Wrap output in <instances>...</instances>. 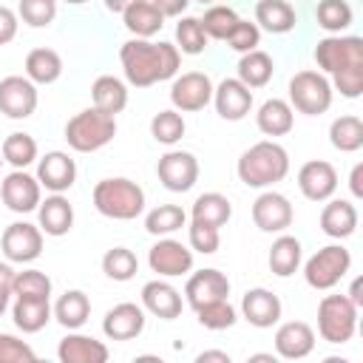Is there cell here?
<instances>
[{
    "label": "cell",
    "mask_w": 363,
    "mask_h": 363,
    "mask_svg": "<svg viewBox=\"0 0 363 363\" xmlns=\"http://www.w3.org/2000/svg\"><path fill=\"white\" fill-rule=\"evenodd\" d=\"M119 60H122L125 79L136 88H147V85L176 77L182 54L170 43H150V40L136 37L119 48Z\"/></svg>",
    "instance_id": "cell-1"
},
{
    "label": "cell",
    "mask_w": 363,
    "mask_h": 363,
    "mask_svg": "<svg viewBox=\"0 0 363 363\" xmlns=\"http://www.w3.org/2000/svg\"><path fill=\"white\" fill-rule=\"evenodd\" d=\"M235 170L247 187H269L289 173V153L272 139L255 142L241 153Z\"/></svg>",
    "instance_id": "cell-2"
},
{
    "label": "cell",
    "mask_w": 363,
    "mask_h": 363,
    "mask_svg": "<svg viewBox=\"0 0 363 363\" xmlns=\"http://www.w3.org/2000/svg\"><path fill=\"white\" fill-rule=\"evenodd\" d=\"M94 207L105 218L130 221L145 210V190L130 179H102L94 187Z\"/></svg>",
    "instance_id": "cell-3"
},
{
    "label": "cell",
    "mask_w": 363,
    "mask_h": 363,
    "mask_svg": "<svg viewBox=\"0 0 363 363\" xmlns=\"http://www.w3.org/2000/svg\"><path fill=\"white\" fill-rule=\"evenodd\" d=\"M116 136V119L99 108H85L74 113L65 125V142L77 153H94Z\"/></svg>",
    "instance_id": "cell-4"
},
{
    "label": "cell",
    "mask_w": 363,
    "mask_h": 363,
    "mask_svg": "<svg viewBox=\"0 0 363 363\" xmlns=\"http://www.w3.org/2000/svg\"><path fill=\"white\" fill-rule=\"evenodd\" d=\"M357 329V306L349 295H323L318 303V332L326 343H349Z\"/></svg>",
    "instance_id": "cell-5"
},
{
    "label": "cell",
    "mask_w": 363,
    "mask_h": 363,
    "mask_svg": "<svg viewBox=\"0 0 363 363\" xmlns=\"http://www.w3.org/2000/svg\"><path fill=\"white\" fill-rule=\"evenodd\" d=\"M289 105L306 116L326 113L332 105V82L320 71H298L289 79Z\"/></svg>",
    "instance_id": "cell-6"
},
{
    "label": "cell",
    "mask_w": 363,
    "mask_h": 363,
    "mask_svg": "<svg viewBox=\"0 0 363 363\" xmlns=\"http://www.w3.org/2000/svg\"><path fill=\"white\" fill-rule=\"evenodd\" d=\"M349 267H352L349 250L340 247V244H329L306 261L303 278L312 289H332L335 284H340V278L349 272Z\"/></svg>",
    "instance_id": "cell-7"
},
{
    "label": "cell",
    "mask_w": 363,
    "mask_h": 363,
    "mask_svg": "<svg viewBox=\"0 0 363 363\" xmlns=\"http://www.w3.org/2000/svg\"><path fill=\"white\" fill-rule=\"evenodd\" d=\"M315 62L326 74L363 65V40L360 37H323L315 45Z\"/></svg>",
    "instance_id": "cell-8"
},
{
    "label": "cell",
    "mask_w": 363,
    "mask_h": 363,
    "mask_svg": "<svg viewBox=\"0 0 363 363\" xmlns=\"http://www.w3.org/2000/svg\"><path fill=\"white\" fill-rule=\"evenodd\" d=\"M170 102L182 113H196L204 111L213 102V82L201 71H187L173 79L170 85Z\"/></svg>",
    "instance_id": "cell-9"
},
{
    "label": "cell",
    "mask_w": 363,
    "mask_h": 363,
    "mask_svg": "<svg viewBox=\"0 0 363 363\" xmlns=\"http://www.w3.org/2000/svg\"><path fill=\"white\" fill-rule=\"evenodd\" d=\"M156 173L170 193H187L199 182V159L187 150H167L159 159Z\"/></svg>",
    "instance_id": "cell-10"
},
{
    "label": "cell",
    "mask_w": 363,
    "mask_h": 363,
    "mask_svg": "<svg viewBox=\"0 0 363 363\" xmlns=\"http://www.w3.org/2000/svg\"><path fill=\"white\" fill-rule=\"evenodd\" d=\"M0 247H3V255L9 261L28 264V261L40 258V252H43V230L28 224V221H14L3 230Z\"/></svg>",
    "instance_id": "cell-11"
},
{
    "label": "cell",
    "mask_w": 363,
    "mask_h": 363,
    "mask_svg": "<svg viewBox=\"0 0 363 363\" xmlns=\"http://www.w3.org/2000/svg\"><path fill=\"white\" fill-rule=\"evenodd\" d=\"M37 111V88L28 77H3L0 79V113L9 119H26Z\"/></svg>",
    "instance_id": "cell-12"
},
{
    "label": "cell",
    "mask_w": 363,
    "mask_h": 363,
    "mask_svg": "<svg viewBox=\"0 0 363 363\" xmlns=\"http://www.w3.org/2000/svg\"><path fill=\"white\" fill-rule=\"evenodd\" d=\"M0 196H3V204L11 210V213H31L40 207V182L37 176H28L26 170H11L3 184H0Z\"/></svg>",
    "instance_id": "cell-13"
},
{
    "label": "cell",
    "mask_w": 363,
    "mask_h": 363,
    "mask_svg": "<svg viewBox=\"0 0 363 363\" xmlns=\"http://www.w3.org/2000/svg\"><path fill=\"white\" fill-rule=\"evenodd\" d=\"M147 264L153 272L164 278H176L193 269V252L176 238H159L147 252Z\"/></svg>",
    "instance_id": "cell-14"
},
{
    "label": "cell",
    "mask_w": 363,
    "mask_h": 363,
    "mask_svg": "<svg viewBox=\"0 0 363 363\" xmlns=\"http://www.w3.org/2000/svg\"><path fill=\"white\" fill-rule=\"evenodd\" d=\"M252 221L261 233H284L292 224V204L286 196L267 190L252 201Z\"/></svg>",
    "instance_id": "cell-15"
},
{
    "label": "cell",
    "mask_w": 363,
    "mask_h": 363,
    "mask_svg": "<svg viewBox=\"0 0 363 363\" xmlns=\"http://www.w3.org/2000/svg\"><path fill=\"white\" fill-rule=\"evenodd\" d=\"M37 182L40 187L51 190V193H65L74 187L77 182V164L68 153L62 150H51L37 162Z\"/></svg>",
    "instance_id": "cell-16"
},
{
    "label": "cell",
    "mask_w": 363,
    "mask_h": 363,
    "mask_svg": "<svg viewBox=\"0 0 363 363\" xmlns=\"http://www.w3.org/2000/svg\"><path fill=\"white\" fill-rule=\"evenodd\" d=\"M298 187L309 201H326L337 190V173L329 162L312 159L298 170Z\"/></svg>",
    "instance_id": "cell-17"
},
{
    "label": "cell",
    "mask_w": 363,
    "mask_h": 363,
    "mask_svg": "<svg viewBox=\"0 0 363 363\" xmlns=\"http://www.w3.org/2000/svg\"><path fill=\"white\" fill-rule=\"evenodd\" d=\"M213 105L221 119L238 122L250 113L252 108V91L235 77V79H221L218 88H213Z\"/></svg>",
    "instance_id": "cell-18"
},
{
    "label": "cell",
    "mask_w": 363,
    "mask_h": 363,
    "mask_svg": "<svg viewBox=\"0 0 363 363\" xmlns=\"http://www.w3.org/2000/svg\"><path fill=\"white\" fill-rule=\"evenodd\" d=\"M142 329H145V309L130 301L116 303L102 318V332L111 340H133L142 335Z\"/></svg>",
    "instance_id": "cell-19"
},
{
    "label": "cell",
    "mask_w": 363,
    "mask_h": 363,
    "mask_svg": "<svg viewBox=\"0 0 363 363\" xmlns=\"http://www.w3.org/2000/svg\"><path fill=\"white\" fill-rule=\"evenodd\" d=\"M241 315L258 326V329H269L281 320V301L275 292L264 289V286H255V289H247L244 298H241Z\"/></svg>",
    "instance_id": "cell-20"
},
{
    "label": "cell",
    "mask_w": 363,
    "mask_h": 363,
    "mask_svg": "<svg viewBox=\"0 0 363 363\" xmlns=\"http://www.w3.org/2000/svg\"><path fill=\"white\" fill-rule=\"evenodd\" d=\"M315 349V332L303 320L281 323L275 332V354L284 360H301Z\"/></svg>",
    "instance_id": "cell-21"
},
{
    "label": "cell",
    "mask_w": 363,
    "mask_h": 363,
    "mask_svg": "<svg viewBox=\"0 0 363 363\" xmlns=\"http://www.w3.org/2000/svg\"><path fill=\"white\" fill-rule=\"evenodd\" d=\"M227 295H230V281L218 269H199L187 278V286H184V298L193 309L207 303V301L227 298Z\"/></svg>",
    "instance_id": "cell-22"
},
{
    "label": "cell",
    "mask_w": 363,
    "mask_h": 363,
    "mask_svg": "<svg viewBox=\"0 0 363 363\" xmlns=\"http://www.w3.org/2000/svg\"><path fill=\"white\" fill-rule=\"evenodd\" d=\"M142 309L162 320H173L182 315V295L167 281H147L142 286Z\"/></svg>",
    "instance_id": "cell-23"
},
{
    "label": "cell",
    "mask_w": 363,
    "mask_h": 363,
    "mask_svg": "<svg viewBox=\"0 0 363 363\" xmlns=\"http://www.w3.org/2000/svg\"><path fill=\"white\" fill-rule=\"evenodd\" d=\"M108 354V346L88 335H65L57 346V357L62 363H105Z\"/></svg>",
    "instance_id": "cell-24"
},
{
    "label": "cell",
    "mask_w": 363,
    "mask_h": 363,
    "mask_svg": "<svg viewBox=\"0 0 363 363\" xmlns=\"http://www.w3.org/2000/svg\"><path fill=\"white\" fill-rule=\"evenodd\" d=\"M37 216H40V230L54 238L65 235L74 227V207L68 204V199L62 193H54L45 201H40Z\"/></svg>",
    "instance_id": "cell-25"
},
{
    "label": "cell",
    "mask_w": 363,
    "mask_h": 363,
    "mask_svg": "<svg viewBox=\"0 0 363 363\" xmlns=\"http://www.w3.org/2000/svg\"><path fill=\"white\" fill-rule=\"evenodd\" d=\"M11 318L20 332H28V335L40 332L51 320V303L48 298H40V295H17L11 306Z\"/></svg>",
    "instance_id": "cell-26"
},
{
    "label": "cell",
    "mask_w": 363,
    "mask_h": 363,
    "mask_svg": "<svg viewBox=\"0 0 363 363\" xmlns=\"http://www.w3.org/2000/svg\"><path fill=\"white\" fill-rule=\"evenodd\" d=\"M357 227V210L346 199H335L320 210V230L329 238H349Z\"/></svg>",
    "instance_id": "cell-27"
},
{
    "label": "cell",
    "mask_w": 363,
    "mask_h": 363,
    "mask_svg": "<svg viewBox=\"0 0 363 363\" xmlns=\"http://www.w3.org/2000/svg\"><path fill=\"white\" fill-rule=\"evenodd\" d=\"M122 20H125V28L142 40L159 34V28L164 26V14L153 6V0H139L133 6H128L122 11Z\"/></svg>",
    "instance_id": "cell-28"
},
{
    "label": "cell",
    "mask_w": 363,
    "mask_h": 363,
    "mask_svg": "<svg viewBox=\"0 0 363 363\" xmlns=\"http://www.w3.org/2000/svg\"><path fill=\"white\" fill-rule=\"evenodd\" d=\"M91 96H94V108H99V111H105V113H111V116L122 113L125 105H128V88H125V82H122L119 77H113V74L96 77L94 85H91Z\"/></svg>",
    "instance_id": "cell-29"
},
{
    "label": "cell",
    "mask_w": 363,
    "mask_h": 363,
    "mask_svg": "<svg viewBox=\"0 0 363 363\" xmlns=\"http://www.w3.org/2000/svg\"><path fill=\"white\" fill-rule=\"evenodd\" d=\"M255 23L269 34H286L295 28L298 14L286 0H258L255 3Z\"/></svg>",
    "instance_id": "cell-30"
},
{
    "label": "cell",
    "mask_w": 363,
    "mask_h": 363,
    "mask_svg": "<svg viewBox=\"0 0 363 363\" xmlns=\"http://www.w3.org/2000/svg\"><path fill=\"white\" fill-rule=\"evenodd\" d=\"M255 122H258V130L267 133V136H286L295 125V116H292V105L286 99H267L258 113H255Z\"/></svg>",
    "instance_id": "cell-31"
},
{
    "label": "cell",
    "mask_w": 363,
    "mask_h": 363,
    "mask_svg": "<svg viewBox=\"0 0 363 363\" xmlns=\"http://www.w3.org/2000/svg\"><path fill=\"white\" fill-rule=\"evenodd\" d=\"M62 74V57L54 48H34L26 57V77L34 85H51Z\"/></svg>",
    "instance_id": "cell-32"
},
{
    "label": "cell",
    "mask_w": 363,
    "mask_h": 363,
    "mask_svg": "<svg viewBox=\"0 0 363 363\" xmlns=\"http://www.w3.org/2000/svg\"><path fill=\"white\" fill-rule=\"evenodd\" d=\"M190 216H193V221H201V224H210V227H224L233 216V204L221 193H201L193 201Z\"/></svg>",
    "instance_id": "cell-33"
},
{
    "label": "cell",
    "mask_w": 363,
    "mask_h": 363,
    "mask_svg": "<svg viewBox=\"0 0 363 363\" xmlns=\"http://www.w3.org/2000/svg\"><path fill=\"white\" fill-rule=\"evenodd\" d=\"M238 79L252 91V88H264L272 79V57L267 51H247L238 60Z\"/></svg>",
    "instance_id": "cell-34"
},
{
    "label": "cell",
    "mask_w": 363,
    "mask_h": 363,
    "mask_svg": "<svg viewBox=\"0 0 363 363\" xmlns=\"http://www.w3.org/2000/svg\"><path fill=\"white\" fill-rule=\"evenodd\" d=\"M269 269L278 278H289L301 267V241L295 235H281L269 247Z\"/></svg>",
    "instance_id": "cell-35"
},
{
    "label": "cell",
    "mask_w": 363,
    "mask_h": 363,
    "mask_svg": "<svg viewBox=\"0 0 363 363\" xmlns=\"http://www.w3.org/2000/svg\"><path fill=\"white\" fill-rule=\"evenodd\" d=\"M91 315V301L85 292L79 289H68L65 295H60V301L54 303V318L65 326V329H79Z\"/></svg>",
    "instance_id": "cell-36"
},
{
    "label": "cell",
    "mask_w": 363,
    "mask_h": 363,
    "mask_svg": "<svg viewBox=\"0 0 363 363\" xmlns=\"http://www.w3.org/2000/svg\"><path fill=\"white\" fill-rule=\"evenodd\" d=\"M329 142L332 147H337L340 153H354L363 147V122L360 116L349 113V116H337L329 125Z\"/></svg>",
    "instance_id": "cell-37"
},
{
    "label": "cell",
    "mask_w": 363,
    "mask_h": 363,
    "mask_svg": "<svg viewBox=\"0 0 363 363\" xmlns=\"http://www.w3.org/2000/svg\"><path fill=\"white\" fill-rule=\"evenodd\" d=\"M184 221H187V213L179 204H159L145 216V230L150 235H170L182 230Z\"/></svg>",
    "instance_id": "cell-38"
},
{
    "label": "cell",
    "mask_w": 363,
    "mask_h": 363,
    "mask_svg": "<svg viewBox=\"0 0 363 363\" xmlns=\"http://www.w3.org/2000/svg\"><path fill=\"white\" fill-rule=\"evenodd\" d=\"M0 153H3V162H9L11 167L23 170V167H28L37 159V142L28 133H9L3 139Z\"/></svg>",
    "instance_id": "cell-39"
},
{
    "label": "cell",
    "mask_w": 363,
    "mask_h": 363,
    "mask_svg": "<svg viewBox=\"0 0 363 363\" xmlns=\"http://www.w3.org/2000/svg\"><path fill=\"white\" fill-rule=\"evenodd\" d=\"M315 17H318V26L329 34H340L343 28L352 26V6L346 0H320L318 9H315Z\"/></svg>",
    "instance_id": "cell-40"
},
{
    "label": "cell",
    "mask_w": 363,
    "mask_h": 363,
    "mask_svg": "<svg viewBox=\"0 0 363 363\" xmlns=\"http://www.w3.org/2000/svg\"><path fill=\"white\" fill-rule=\"evenodd\" d=\"M102 272L111 281H130L139 272V258L128 247H113L102 255Z\"/></svg>",
    "instance_id": "cell-41"
},
{
    "label": "cell",
    "mask_w": 363,
    "mask_h": 363,
    "mask_svg": "<svg viewBox=\"0 0 363 363\" xmlns=\"http://www.w3.org/2000/svg\"><path fill=\"white\" fill-rule=\"evenodd\" d=\"M196 318L204 329L218 332V329H230L235 323V309L227 298H216V301H207V303L196 306Z\"/></svg>",
    "instance_id": "cell-42"
},
{
    "label": "cell",
    "mask_w": 363,
    "mask_h": 363,
    "mask_svg": "<svg viewBox=\"0 0 363 363\" xmlns=\"http://www.w3.org/2000/svg\"><path fill=\"white\" fill-rule=\"evenodd\" d=\"M238 20H241V17H238L230 6H213V9L204 11V17H201V28H204L207 40H227Z\"/></svg>",
    "instance_id": "cell-43"
},
{
    "label": "cell",
    "mask_w": 363,
    "mask_h": 363,
    "mask_svg": "<svg viewBox=\"0 0 363 363\" xmlns=\"http://www.w3.org/2000/svg\"><path fill=\"white\" fill-rule=\"evenodd\" d=\"M176 48L182 54H201L204 45H207V34L201 28V20L199 17H182L176 23Z\"/></svg>",
    "instance_id": "cell-44"
},
{
    "label": "cell",
    "mask_w": 363,
    "mask_h": 363,
    "mask_svg": "<svg viewBox=\"0 0 363 363\" xmlns=\"http://www.w3.org/2000/svg\"><path fill=\"white\" fill-rule=\"evenodd\" d=\"M150 133L162 145H176L184 136V119L179 111H159L150 119Z\"/></svg>",
    "instance_id": "cell-45"
},
{
    "label": "cell",
    "mask_w": 363,
    "mask_h": 363,
    "mask_svg": "<svg viewBox=\"0 0 363 363\" xmlns=\"http://www.w3.org/2000/svg\"><path fill=\"white\" fill-rule=\"evenodd\" d=\"M17 17L31 28H45L57 17V0H20Z\"/></svg>",
    "instance_id": "cell-46"
},
{
    "label": "cell",
    "mask_w": 363,
    "mask_h": 363,
    "mask_svg": "<svg viewBox=\"0 0 363 363\" xmlns=\"http://www.w3.org/2000/svg\"><path fill=\"white\" fill-rule=\"evenodd\" d=\"M11 295H40V298H48L51 295V278L40 269H23V272H14V286H11Z\"/></svg>",
    "instance_id": "cell-47"
},
{
    "label": "cell",
    "mask_w": 363,
    "mask_h": 363,
    "mask_svg": "<svg viewBox=\"0 0 363 363\" xmlns=\"http://www.w3.org/2000/svg\"><path fill=\"white\" fill-rule=\"evenodd\" d=\"M34 360L37 354L26 340L14 335H0V363H34Z\"/></svg>",
    "instance_id": "cell-48"
},
{
    "label": "cell",
    "mask_w": 363,
    "mask_h": 363,
    "mask_svg": "<svg viewBox=\"0 0 363 363\" xmlns=\"http://www.w3.org/2000/svg\"><path fill=\"white\" fill-rule=\"evenodd\" d=\"M227 43H230V48H233V51L247 54V51L258 48V43H261V31H258V26H255V23H250V20H238V23H235V28L230 31Z\"/></svg>",
    "instance_id": "cell-49"
},
{
    "label": "cell",
    "mask_w": 363,
    "mask_h": 363,
    "mask_svg": "<svg viewBox=\"0 0 363 363\" xmlns=\"http://www.w3.org/2000/svg\"><path fill=\"white\" fill-rule=\"evenodd\" d=\"M218 244H221L218 227H210V224H201V221H190V247L196 252L213 255L218 250Z\"/></svg>",
    "instance_id": "cell-50"
},
{
    "label": "cell",
    "mask_w": 363,
    "mask_h": 363,
    "mask_svg": "<svg viewBox=\"0 0 363 363\" xmlns=\"http://www.w3.org/2000/svg\"><path fill=\"white\" fill-rule=\"evenodd\" d=\"M332 85L346 99H357L363 94V65H352V68H343V71L332 74Z\"/></svg>",
    "instance_id": "cell-51"
},
{
    "label": "cell",
    "mask_w": 363,
    "mask_h": 363,
    "mask_svg": "<svg viewBox=\"0 0 363 363\" xmlns=\"http://www.w3.org/2000/svg\"><path fill=\"white\" fill-rule=\"evenodd\" d=\"M17 14L9 9V6H0V45L11 43L17 37Z\"/></svg>",
    "instance_id": "cell-52"
},
{
    "label": "cell",
    "mask_w": 363,
    "mask_h": 363,
    "mask_svg": "<svg viewBox=\"0 0 363 363\" xmlns=\"http://www.w3.org/2000/svg\"><path fill=\"white\" fill-rule=\"evenodd\" d=\"M187 3H190V0H153V6H156L164 17H176V14H182V11L187 9Z\"/></svg>",
    "instance_id": "cell-53"
},
{
    "label": "cell",
    "mask_w": 363,
    "mask_h": 363,
    "mask_svg": "<svg viewBox=\"0 0 363 363\" xmlns=\"http://www.w3.org/2000/svg\"><path fill=\"white\" fill-rule=\"evenodd\" d=\"M349 187H352V196H354V199H360V196H363V164H354V167H352Z\"/></svg>",
    "instance_id": "cell-54"
},
{
    "label": "cell",
    "mask_w": 363,
    "mask_h": 363,
    "mask_svg": "<svg viewBox=\"0 0 363 363\" xmlns=\"http://www.w3.org/2000/svg\"><path fill=\"white\" fill-rule=\"evenodd\" d=\"M11 286H14V269L9 264H0V292L11 295Z\"/></svg>",
    "instance_id": "cell-55"
},
{
    "label": "cell",
    "mask_w": 363,
    "mask_h": 363,
    "mask_svg": "<svg viewBox=\"0 0 363 363\" xmlns=\"http://www.w3.org/2000/svg\"><path fill=\"white\" fill-rule=\"evenodd\" d=\"M199 363H207V360H218V363H230V354L227 352H201L199 357H196Z\"/></svg>",
    "instance_id": "cell-56"
},
{
    "label": "cell",
    "mask_w": 363,
    "mask_h": 363,
    "mask_svg": "<svg viewBox=\"0 0 363 363\" xmlns=\"http://www.w3.org/2000/svg\"><path fill=\"white\" fill-rule=\"evenodd\" d=\"M133 3H139V0H105V9L108 11H116V14H122L128 6H133Z\"/></svg>",
    "instance_id": "cell-57"
},
{
    "label": "cell",
    "mask_w": 363,
    "mask_h": 363,
    "mask_svg": "<svg viewBox=\"0 0 363 363\" xmlns=\"http://www.w3.org/2000/svg\"><path fill=\"white\" fill-rule=\"evenodd\" d=\"M349 301H352L354 306H363V295H360V281H354V284H352V292H349Z\"/></svg>",
    "instance_id": "cell-58"
},
{
    "label": "cell",
    "mask_w": 363,
    "mask_h": 363,
    "mask_svg": "<svg viewBox=\"0 0 363 363\" xmlns=\"http://www.w3.org/2000/svg\"><path fill=\"white\" fill-rule=\"evenodd\" d=\"M6 306H9V295H6V292H0V315L6 312Z\"/></svg>",
    "instance_id": "cell-59"
},
{
    "label": "cell",
    "mask_w": 363,
    "mask_h": 363,
    "mask_svg": "<svg viewBox=\"0 0 363 363\" xmlns=\"http://www.w3.org/2000/svg\"><path fill=\"white\" fill-rule=\"evenodd\" d=\"M65 3H71V6H79V3H85V0H65Z\"/></svg>",
    "instance_id": "cell-60"
},
{
    "label": "cell",
    "mask_w": 363,
    "mask_h": 363,
    "mask_svg": "<svg viewBox=\"0 0 363 363\" xmlns=\"http://www.w3.org/2000/svg\"><path fill=\"white\" fill-rule=\"evenodd\" d=\"M199 3H213V0H199Z\"/></svg>",
    "instance_id": "cell-61"
},
{
    "label": "cell",
    "mask_w": 363,
    "mask_h": 363,
    "mask_svg": "<svg viewBox=\"0 0 363 363\" xmlns=\"http://www.w3.org/2000/svg\"><path fill=\"white\" fill-rule=\"evenodd\" d=\"M0 164H3V153H0Z\"/></svg>",
    "instance_id": "cell-62"
}]
</instances>
